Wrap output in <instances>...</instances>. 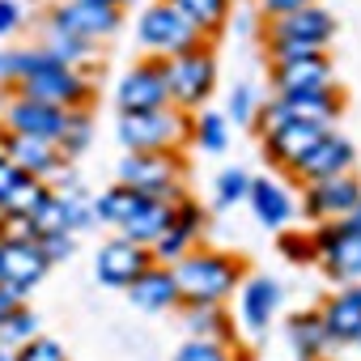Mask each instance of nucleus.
I'll list each match as a JSON object with an SVG mask.
<instances>
[{"label": "nucleus", "instance_id": "9d476101", "mask_svg": "<svg viewBox=\"0 0 361 361\" xmlns=\"http://www.w3.org/2000/svg\"><path fill=\"white\" fill-rule=\"evenodd\" d=\"M115 106L119 115H136V111H157V106H170V90H166V60H136L119 85H115Z\"/></svg>", "mask_w": 361, "mask_h": 361}, {"label": "nucleus", "instance_id": "7c9ffc66", "mask_svg": "<svg viewBox=\"0 0 361 361\" xmlns=\"http://www.w3.org/2000/svg\"><path fill=\"white\" fill-rule=\"evenodd\" d=\"M47 196H51V188H47V183H39V178H30V174H26L22 183H18V192H13V196H9L5 204H0V213H18V217H26V221H30V217L39 213V204H43Z\"/></svg>", "mask_w": 361, "mask_h": 361}, {"label": "nucleus", "instance_id": "20e7f679", "mask_svg": "<svg viewBox=\"0 0 361 361\" xmlns=\"http://www.w3.org/2000/svg\"><path fill=\"white\" fill-rule=\"evenodd\" d=\"M115 136H119L123 153H178L192 140V115L174 111V106L119 115Z\"/></svg>", "mask_w": 361, "mask_h": 361}, {"label": "nucleus", "instance_id": "c756f323", "mask_svg": "<svg viewBox=\"0 0 361 361\" xmlns=\"http://www.w3.org/2000/svg\"><path fill=\"white\" fill-rule=\"evenodd\" d=\"M90 136H94V115H90V106L68 111V123H64V136H60V153H64L68 161L81 157V153L90 149Z\"/></svg>", "mask_w": 361, "mask_h": 361}, {"label": "nucleus", "instance_id": "f8f14e48", "mask_svg": "<svg viewBox=\"0 0 361 361\" xmlns=\"http://www.w3.org/2000/svg\"><path fill=\"white\" fill-rule=\"evenodd\" d=\"M357 200H361V178H357V170L336 174V178H319V183H306L302 188V213L314 226L348 221V213L357 209Z\"/></svg>", "mask_w": 361, "mask_h": 361}, {"label": "nucleus", "instance_id": "412c9836", "mask_svg": "<svg viewBox=\"0 0 361 361\" xmlns=\"http://www.w3.org/2000/svg\"><path fill=\"white\" fill-rule=\"evenodd\" d=\"M319 136H323V128H310V123H281L276 132L264 136V157H268L272 166H281V170H293V166L319 145Z\"/></svg>", "mask_w": 361, "mask_h": 361}, {"label": "nucleus", "instance_id": "4be33fe9", "mask_svg": "<svg viewBox=\"0 0 361 361\" xmlns=\"http://www.w3.org/2000/svg\"><path fill=\"white\" fill-rule=\"evenodd\" d=\"M238 306H243V323H247V331H268V323L276 319V310H281V281H272V276H247L243 285H238Z\"/></svg>", "mask_w": 361, "mask_h": 361}, {"label": "nucleus", "instance_id": "37998d69", "mask_svg": "<svg viewBox=\"0 0 361 361\" xmlns=\"http://www.w3.org/2000/svg\"><path fill=\"white\" fill-rule=\"evenodd\" d=\"M348 226H353V230H357V234H361V200H357V209H353V213H348Z\"/></svg>", "mask_w": 361, "mask_h": 361}, {"label": "nucleus", "instance_id": "a878e982", "mask_svg": "<svg viewBox=\"0 0 361 361\" xmlns=\"http://www.w3.org/2000/svg\"><path fill=\"white\" fill-rule=\"evenodd\" d=\"M166 5L183 18L188 26H196L204 43L230 26V0H166Z\"/></svg>", "mask_w": 361, "mask_h": 361}, {"label": "nucleus", "instance_id": "c9c22d12", "mask_svg": "<svg viewBox=\"0 0 361 361\" xmlns=\"http://www.w3.org/2000/svg\"><path fill=\"white\" fill-rule=\"evenodd\" d=\"M255 111H259V98H255V90L243 81V85H234L230 90V102H226V119H234V123H251L255 119Z\"/></svg>", "mask_w": 361, "mask_h": 361}, {"label": "nucleus", "instance_id": "f03ea898", "mask_svg": "<svg viewBox=\"0 0 361 361\" xmlns=\"http://www.w3.org/2000/svg\"><path fill=\"white\" fill-rule=\"evenodd\" d=\"M170 276L178 289V306H221L247 281V264L230 251L196 247L170 268Z\"/></svg>", "mask_w": 361, "mask_h": 361}, {"label": "nucleus", "instance_id": "a211bd4d", "mask_svg": "<svg viewBox=\"0 0 361 361\" xmlns=\"http://www.w3.org/2000/svg\"><path fill=\"white\" fill-rule=\"evenodd\" d=\"M47 255L39 247V238L30 243H0V281L13 285L18 293H30L43 276H47Z\"/></svg>", "mask_w": 361, "mask_h": 361}, {"label": "nucleus", "instance_id": "a19ab883", "mask_svg": "<svg viewBox=\"0 0 361 361\" xmlns=\"http://www.w3.org/2000/svg\"><path fill=\"white\" fill-rule=\"evenodd\" d=\"M22 178H26V174H22V170H18V166L5 157V153H0V204H5V200L18 192V183H22Z\"/></svg>", "mask_w": 361, "mask_h": 361}, {"label": "nucleus", "instance_id": "393cba45", "mask_svg": "<svg viewBox=\"0 0 361 361\" xmlns=\"http://www.w3.org/2000/svg\"><path fill=\"white\" fill-rule=\"evenodd\" d=\"M128 298H132V306H140V310H170V306H178V289H174L170 268L149 264V268L128 285Z\"/></svg>", "mask_w": 361, "mask_h": 361}, {"label": "nucleus", "instance_id": "7ed1b4c3", "mask_svg": "<svg viewBox=\"0 0 361 361\" xmlns=\"http://www.w3.org/2000/svg\"><path fill=\"white\" fill-rule=\"evenodd\" d=\"M183 178H188V157L183 153H123L119 170H115V183L132 188L136 196L149 200H183Z\"/></svg>", "mask_w": 361, "mask_h": 361}, {"label": "nucleus", "instance_id": "dca6fc26", "mask_svg": "<svg viewBox=\"0 0 361 361\" xmlns=\"http://www.w3.org/2000/svg\"><path fill=\"white\" fill-rule=\"evenodd\" d=\"M348 170H357V149H353V140L340 136V132H323L319 145H314V149L289 170V174L306 188V183H319V178H336V174H348Z\"/></svg>", "mask_w": 361, "mask_h": 361}, {"label": "nucleus", "instance_id": "a18cd8bd", "mask_svg": "<svg viewBox=\"0 0 361 361\" xmlns=\"http://www.w3.org/2000/svg\"><path fill=\"white\" fill-rule=\"evenodd\" d=\"M0 361H13V348H9L5 340H0Z\"/></svg>", "mask_w": 361, "mask_h": 361}, {"label": "nucleus", "instance_id": "cd10ccee", "mask_svg": "<svg viewBox=\"0 0 361 361\" xmlns=\"http://www.w3.org/2000/svg\"><path fill=\"white\" fill-rule=\"evenodd\" d=\"M192 140H196V149H204V153H226V145H230V119H226L221 111H200V115H192Z\"/></svg>", "mask_w": 361, "mask_h": 361}, {"label": "nucleus", "instance_id": "bb28decb", "mask_svg": "<svg viewBox=\"0 0 361 361\" xmlns=\"http://www.w3.org/2000/svg\"><path fill=\"white\" fill-rule=\"evenodd\" d=\"M289 344H293L298 361H323V353H327L331 340H327L319 314H298V319L289 323Z\"/></svg>", "mask_w": 361, "mask_h": 361}, {"label": "nucleus", "instance_id": "473e14b6", "mask_svg": "<svg viewBox=\"0 0 361 361\" xmlns=\"http://www.w3.org/2000/svg\"><path fill=\"white\" fill-rule=\"evenodd\" d=\"M247 192H251V174H247L243 166H226V170L217 174V204H221V209L247 200Z\"/></svg>", "mask_w": 361, "mask_h": 361}, {"label": "nucleus", "instance_id": "2f4dec72", "mask_svg": "<svg viewBox=\"0 0 361 361\" xmlns=\"http://www.w3.org/2000/svg\"><path fill=\"white\" fill-rule=\"evenodd\" d=\"M39 336V314L30 310V306H18L5 323H0V340H5L9 348H22L26 340H35Z\"/></svg>", "mask_w": 361, "mask_h": 361}, {"label": "nucleus", "instance_id": "0eeeda50", "mask_svg": "<svg viewBox=\"0 0 361 361\" xmlns=\"http://www.w3.org/2000/svg\"><path fill=\"white\" fill-rule=\"evenodd\" d=\"M136 39H140V47H145L153 60H174V56H183V51H192V47L204 43L200 30L188 26L183 18L166 5V0H149V5L140 9V18H136Z\"/></svg>", "mask_w": 361, "mask_h": 361}, {"label": "nucleus", "instance_id": "72a5a7b5", "mask_svg": "<svg viewBox=\"0 0 361 361\" xmlns=\"http://www.w3.org/2000/svg\"><path fill=\"white\" fill-rule=\"evenodd\" d=\"M13 361H68V357H64V344H60V340L35 336V340H26L22 348H13Z\"/></svg>", "mask_w": 361, "mask_h": 361}, {"label": "nucleus", "instance_id": "79ce46f5", "mask_svg": "<svg viewBox=\"0 0 361 361\" xmlns=\"http://www.w3.org/2000/svg\"><path fill=\"white\" fill-rule=\"evenodd\" d=\"M18 306H26V293H18L13 285H5V281H0V323H5Z\"/></svg>", "mask_w": 361, "mask_h": 361}, {"label": "nucleus", "instance_id": "1a4fd4ad", "mask_svg": "<svg viewBox=\"0 0 361 361\" xmlns=\"http://www.w3.org/2000/svg\"><path fill=\"white\" fill-rule=\"evenodd\" d=\"M204 230H209V213H204V204H200V200H192V196L174 200V204H170V226H166V230L157 234V243L149 247L153 264L174 268L188 251H196V243H200V234H204Z\"/></svg>", "mask_w": 361, "mask_h": 361}, {"label": "nucleus", "instance_id": "5701e85b", "mask_svg": "<svg viewBox=\"0 0 361 361\" xmlns=\"http://www.w3.org/2000/svg\"><path fill=\"white\" fill-rule=\"evenodd\" d=\"M166 226H170V204H166V200H149V196H140V200L132 204V213L115 226V234L128 238V243H136V247H153L157 234H161Z\"/></svg>", "mask_w": 361, "mask_h": 361}, {"label": "nucleus", "instance_id": "ddd939ff", "mask_svg": "<svg viewBox=\"0 0 361 361\" xmlns=\"http://www.w3.org/2000/svg\"><path fill=\"white\" fill-rule=\"evenodd\" d=\"M47 22H56L60 30L85 39V43H102L111 39L119 26H123V9H111V5H94V0H60V5L47 9Z\"/></svg>", "mask_w": 361, "mask_h": 361}, {"label": "nucleus", "instance_id": "b1692460", "mask_svg": "<svg viewBox=\"0 0 361 361\" xmlns=\"http://www.w3.org/2000/svg\"><path fill=\"white\" fill-rule=\"evenodd\" d=\"M39 47H43L51 60H60L64 68H77V73H85V68L98 64V47H94V43H85V39L60 30V26L47 22V18H43V39H39Z\"/></svg>", "mask_w": 361, "mask_h": 361}, {"label": "nucleus", "instance_id": "e433bc0d", "mask_svg": "<svg viewBox=\"0 0 361 361\" xmlns=\"http://www.w3.org/2000/svg\"><path fill=\"white\" fill-rule=\"evenodd\" d=\"M39 247H43V255H47V264H60V259H68L73 251H77V234H43L39 238Z\"/></svg>", "mask_w": 361, "mask_h": 361}, {"label": "nucleus", "instance_id": "423d86ee", "mask_svg": "<svg viewBox=\"0 0 361 361\" xmlns=\"http://www.w3.org/2000/svg\"><path fill=\"white\" fill-rule=\"evenodd\" d=\"M0 153H5L22 174L47 183L51 192H64L77 183V174L68 170V157L60 153V145L39 140V136H18V132H0Z\"/></svg>", "mask_w": 361, "mask_h": 361}, {"label": "nucleus", "instance_id": "4c0bfd02", "mask_svg": "<svg viewBox=\"0 0 361 361\" xmlns=\"http://www.w3.org/2000/svg\"><path fill=\"white\" fill-rule=\"evenodd\" d=\"M281 251L289 264H314V247H310V234H281Z\"/></svg>", "mask_w": 361, "mask_h": 361}, {"label": "nucleus", "instance_id": "f704fd0d", "mask_svg": "<svg viewBox=\"0 0 361 361\" xmlns=\"http://www.w3.org/2000/svg\"><path fill=\"white\" fill-rule=\"evenodd\" d=\"M174 361H234V348L217 344V340H188Z\"/></svg>", "mask_w": 361, "mask_h": 361}, {"label": "nucleus", "instance_id": "2eb2a0df", "mask_svg": "<svg viewBox=\"0 0 361 361\" xmlns=\"http://www.w3.org/2000/svg\"><path fill=\"white\" fill-rule=\"evenodd\" d=\"M64 123H68V111L47 106V102H35V98H22V94H9L5 115H0V132L39 136V140H51V145H60Z\"/></svg>", "mask_w": 361, "mask_h": 361}, {"label": "nucleus", "instance_id": "c03bdc74", "mask_svg": "<svg viewBox=\"0 0 361 361\" xmlns=\"http://www.w3.org/2000/svg\"><path fill=\"white\" fill-rule=\"evenodd\" d=\"M94 5H111V9H128L132 0H94Z\"/></svg>", "mask_w": 361, "mask_h": 361}, {"label": "nucleus", "instance_id": "4468645a", "mask_svg": "<svg viewBox=\"0 0 361 361\" xmlns=\"http://www.w3.org/2000/svg\"><path fill=\"white\" fill-rule=\"evenodd\" d=\"M268 85L272 94H314L336 85V64L327 51L298 56V60H268Z\"/></svg>", "mask_w": 361, "mask_h": 361}, {"label": "nucleus", "instance_id": "ea45409f", "mask_svg": "<svg viewBox=\"0 0 361 361\" xmlns=\"http://www.w3.org/2000/svg\"><path fill=\"white\" fill-rule=\"evenodd\" d=\"M22 22H26V13H22L18 0H0V39H9L13 30H22Z\"/></svg>", "mask_w": 361, "mask_h": 361}, {"label": "nucleus", "instance_id": "9b49d317", "mask_svg": "<svg viewBox=\"0 0 361 361\" xmlns=\"http://www.w3.org/2000/svg\"><path fill=\"white\" fill-rule=\"evenodd\" d=\"M331 39H336V13L323 9V5H306L298 13H285V18L264 22V47L268 43H298V47L327 51Z\"/></svg>", "mask_w": 361, "mask_h": 361}, {"label": "nucleus", "instance_id": "58836bf2", "mask_svg": "<svg viewBox=\"0 0 361 361\" xmlns=\"http://www.w3.org/2000/svg\"><path fill=\"white\" fill-rule=\"evenodd\" d=\"M306 5H319V0H259V13H264V22H272V18L298 13V9H306Z\"/></svg>", "mask_w": 361, "mask_h": 361}, {"label": "nucleus", "instance_id": "6ab92c4d", "mask_svg": "<svg viewBox=\"0 0 361 361\" xmlns=\"http://www.w3.org/2000/svg\"><path fill=\"white\" fill-rule=\"evenodd\" d=\"M319 323H323V331H327L331 344H353L357 331H361V285L336 289V293L323 302Z\"/></svg>", "mask_w": 361, "mask_h": 361}, {"label": "nucleus", "instance_id": "49530a36", "mask_svg": "<svg viewBox=\"0 0 361 361\" xmlns=\"http://www.w3.org/2000/svg\"><path fill=\"white\" fill-rule=\"evenodd\" d=\"M353 344H361V331H357V340H353Z\"/></svg>", "mask_w": 361, "mask_h": 361}, {"label": "nucleus", "instance_id": "f3484780", "mask_svg": "<svg viewBox=\"0 0 361 361\" xmlns=\"http://www.w3.org/2000/svg\"><path fill=\"white\" fill-rule=\"evenodd\" d=\"M153 264V255H149V247H136V243H128V238H111V243H102L98 247V259H94V276L106 285V289H128L145 268Z\"/></svg>", "mask_w": 361, "mask_h": 361}, {"label": "nucleus", "instance_id": "f257e3e1", "mask_svg": "<svg viewBox=\"0 0 361 361\" xmlns=\"http://www.w3.org/2000/svg\"><path fill=\"white\" fill-rule=\"evenodd\" d=\"M0 81L9 85V94L47 102V106H60V111L90 106V98H94L90 73L64 68L43 47H5L0 51Z\"/></svg>", "mask_w": 361, "mask_h": 361}, {"label": "nucleus", "instance_id": "aec40b11", "mask_svg": "<svg viewBox=\"0 0 361 361\" xmlns=\"http://www.w3.org/2000/svg\"><path fill=\"white\" fill-rule=\"evenodd\" d=\"M247 204L255 213V221L264 230H285L293 221V196L285 183H276V178H251V192H247Z\"/></svg>", "mask_w": 361, "mask_h": 361}, {"label": "nucleus", "instance_id": "39448f33", "mask_svg": "<svg viewBox=\"0 0 361 361\" xmlns=\"http://www.w3.org/2000/svg\"><path fill=\"white\" fill-rule=\"evenodd\" d=\"M166 90H170L174 111H183V115L204 111V102L217 90V56H213V47L200 43V47H192L183 56L166 60Z\"/></svg>", "mask_w": 361, "mask_h": 361}, {"label": "nucleus", "instance_id": "6e6552de", "mask_svg": "<svg viewBox=\"0 0 361 361\" xmlns=\"http://www.w3.org/2000/svg\"><path fill=\"white\" fill-rule=\"evenodd\" d=\"M310 247H314V264H323V272H327L331 281L361 285V234H357L348 221L314 226Z\"/></svg>", "mask_w": 361, "mask_h": 361}, {"label": "nucleus", "instance_id": "c85d7f7f", "mask_svg": "<svg viewBox=\"0 0 361 361\" xmlns=\"http://www.w3.org/2000/svg\"><path fill=\"white\" fill-rule=\"evenodd\" d=\"M188 331H192V340L230 344V323H226L221 306H188Z\"/></svg>", "mask_w": 361, "mask_h": 361}]
</instances>
